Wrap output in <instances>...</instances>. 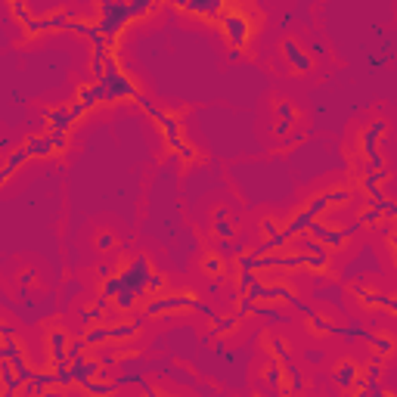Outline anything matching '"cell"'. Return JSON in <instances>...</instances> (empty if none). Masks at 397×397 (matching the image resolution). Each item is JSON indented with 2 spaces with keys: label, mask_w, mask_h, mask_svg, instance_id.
I'll return each mask as SVG.
<instances>
[{
  "label": "cell",
  "mask_w": 397,
  "mask_h": 397,
  "mask_svg": "<svg viewBox=\"0 0 397 397\" xmlns=\"http://www.w3.org/2000/svg\"><path fill=\"white\" fill-rule=\"evenodd\" d=\"M366 344L372 348V357L382 360V363H385L388 357L397 351V341L391 339V335H385V332H370V335H366Z\"/></svg>",
  "instance_id": "cell-16"
},
{
  "label": "cell",
  "mask_w": 397,
  "mask_h": 397,
  "mask_svg": "<svg viewBox=\"0 0 397 397\" xmlns=\"http://www.w3.org/2000/svg\"><path fill=\"white\" fill-rule=\"evenodd\" d=\"M181 10H186L190 16H202V19H221L227 13V4L221 0H199V4H181Z\"/></svg>",
  "instance_id": "cell-15"
},
{
  "label": "cell",
  "mask_w": 397,
  "mask_h": 397,
  "mask_svg": "<svg viewBox=\"0 0 397 397\" xmlns=\"http://www.w3.org/2000/svg\"><path fill=\"white\" fill-rule=\"evenodd\" d=\"M282 56H286L289 69L295 72V74H311V72H313V56H311V50H304L301 44L295 41V37H286V41H282Z\"/></svg>",
  "instance_id": "cell-9"
},
{
  "label": "cell",
  "mask_w": 397,
  "mask_h": 397,
  "mask_svg": "<svg viewBox=\"0 0 397 397\" xmlns=\"http://www.w3.org/2000/svg\"><path fill=\"white\" fill-rule=\"evenodd\" d=\"M214 335H233L239 329V317H211Z\"/></svg>",
  "instance_id": "cell-24"
},
{
  "label": "cell",
  "mask_w": 397,
  "mask_h": 397,
  "mask_svg": "<svg viewBox=\"0 0 397 397\" xmlns=\"http://www.w3.org/2000/svg\"><path fill=\"white\" fill-rule=\"evenodd\" d=\"M93 245H96L100 252H112V249H118V236L112 233V230H96Z\"/></svg>",
  "instance_id": "cell-25"
},
{
  "label": "cell",
  "mask_w": 397,
  "mask_h": 397,
  "mask_svg": "<svg viewBox=\"0 0 397 397\" xmlns=\"http://www.w3.org/2000/svg\"><path fill=\"white\" fill-rule=\"evenodd\" d=\"M65 146H69V134H34V137L22 140L16 149H10V155H6V164H4V174H0V181L10 183L13 177H16V171L22 168L25 162L32 159H50V155H59L65 152Z\"/></svg>",
  "instance_id": "cell-1"
},
{
  "label": "cell",
  "mask_w": 397,
  "mask_h": 397,
  "mask_svg": "<svg viewBox=\"0 0 397 397\" xmlns=\"http://www.w3.org/2000/svg\"><path fill=\"white\" fill-rule=\"evenodd\" d=\"M385 131H388V124L382 122V118H376V122L366 124L360 131V137H357L360 155L370 162L372 171H385V159H382V152H379V140H382V134H385Z\"/></svg>",
  "instance_id": "cell-8"
},
{
  "label": "cell",
  "mask_w": 397,
  "mask_h": 397,
  "mask_svg": "<svg viewBox=\"0 0 397 397\" xmlns=\"http://www.w3.org/2000/svg\"><path fill=\"white\" fill-rule=\"evenodd\" d=\"M19 282H22V286H32V282H34V273H32V271H22V273H19Z\"/></svg>",
  "instance_id": "cell-31"
},
{
  "label": "cell",
  "mask_w": 397,
  "mask_h": 397,
  "mask_svg": "<svg viewBox=\"0 0 397 397\" xmlns=\"http://www.w3.org/2000/svg\"><path fill=\"white\" fill-rule=\"evenodd\" d=\"M385 311H388V313H397V295H394V298L388 295V307H385Z\"/></svg>",
  "instance_id": "cell-32"
},
{
  "label": "cell",
  "mask_w": 397,
  "mask_h": 397,
  "mask_svg": "<svg viewBox=\"0 0 397 397\" xmlns=\"http://www.w3.org/2000/svg\"><path fill=\"white\" fill-rule=\"evenodd\" d=\"M74 103L91 112L96 106H103V103H109V93H106V87H103V81H91V84H81L78 91H74Z\"/></svg>",
  "instance_id": "cell-12"
},
{
  "label": "cell",
  "mask_w": 397,
  "mask_h": 397,
  "mask_svg": "<svg viewBox=\"0 0 397 397\" xmlns=\"http://www.w3.org/2000/svg\"><path fill=\"white\" fill-rule=\"evenodd\" d=\"M363 379H366V382H379V379H382V360H376V357H372V360L366 363V370H363Z\"/></svg>",
  "instance_id": "cell-29"
},
{
  "label": "cell",
  "mask_w": 397,
  "mask_h": 397,
  "mask_svg": "<svg viewBox=\"0 0 397 397\" xmlns=\"http://www.w3.org/2000/svg\"><path fill=\"white\" fill-rule=\"evenodd\" d=\"M174 311H199L205 317H214V311L208 304H202L193 292H177V295H155L143 304L146 317H164V313H174Z\"/></svg>",
  "instance_id": "cell-4"
},
{
  "label": "cell",
  "mask_w": 397,
  "mask_h": 397,
  "mask_svg": "<svg viewBox=\"0 0 397 397\" xmlns=\"http://www.w3.org/2000/svg\"><path fill=\"white\" fill-rule=\"evenodd\" d=\"M118 276L124 280V286L131 292H137L140 298H155L164 286V276L152 271V264H149V258H143V254H137V258H131L127 264H122V271H118Z\"/></svg>",
  "instance_id": "cell-3"
},
{
  "label": "cell",
  "mask_w": 397,
  "mask_h": 397,
  "mask_svg": "<svg viewBox=\"0 0 397 397\" xmlns=\"http://www.w3.org/2000/svg\"><path fill=\"white\" fill-rule=\"evenodd\" d=\"M329 252H313V254H307V267L304 271H311V273H329Z\"/></svg>",
  "instance_id": "cell-22"
},
{
  "label": "cell",
  "mask_w": 397,
  "mask_h": 397,
  "mask_svg": "<svg viewBox=\"0 0 397 397\" xmlns=\"http://www.w3.org/2000/svg\"><path fill=\"white\" fill-rule=\"evenodd\" d=\"M282 227H286V223H282V221H276V217H264V221H261V233H264V239L276 236Z\"/></svg>",
  "instance_id": "cell-28"
},
{
  "label": "cell",
  "mask_w": 397,
  "mask_h": 397,
  "mask_svg": "<svg viewBox=\"0 0 397 397\" xmlns=\"http://www.w3.org/2000/svg\"><path fill=\"white\" fill-rule=\"evenodd\" d=\"M109 397H112V394H109Z\"/></svg>",
  "instance_id": "cell-34"
},
{
  "label": "cell",
  "mask_w": 397,
  "mask_h": 397,
  "mask_svg": "<svg viewBox=\"0 0 397 397\" xmlns=\"http://www.w3.org/2000/svg\"><path fill=\"white\" fill-rule=\"evenodd\" d=\"M155 4L149 0H140V4H100L96 13H100V32L109 37V41H118V34L124 32L137 16L143 13H152Z\"/></svg>",
  "instance_id": "cell-2"
},
{
  "label": "cell",
  "mask_w": 397,
  "mask_h": 397,
  "mask_svg": "<svg viewBox=\"0 0 397 397\" xmlns=\"http://www.w3.org/2000/svg\"><path fill=\"white\" fill-rule=\"evenodd\" d=\"M382 214H388V217H391V221H397V202H391V199H388L385 205H382Z\"/></svg>",
  "instance_id": "cell-30"
},
{
  "label": "cell",
  "mask_w": 397,
  "mask_h": 397,
  "mask_svg": "<svg viewBox=\"0 0 397 397\" xmlns=\"http://www.w3.org/2000/svg\"><path fill=\"white\" fill-rule=\"evenodd\" d=\"M307 320H311V329L317 335H335V329H339V323H332L323 313H313V317H307Z\"/></svg>",
  "instance_id": "cell-23"
},
{
  "label": "cell",
  "mask_w": 397,
  "mask_h": 397,
  "mask_svg": "<svg viewBox=\"0 0 397 397\" xmlns=\"http://www.w3.org/2000/svg\"><path fill=\"white\" fill-rule=\"evenodd\" d=\"M69 344H72V339H69V332H65V329L53 326V329L47 332L50 366H53V370H63V366H69Z\"/></svg>",
  "instance_id": "cell-10"
},
{
  "label": "cell",
  "mask_w": 397,
  "mask_h": 397,
  "mask_svg": "<svg viewBox=\"0 0 397 397\" xmlns=\"http://www.w3.org/2000/svg\"><path fill=\"white\" fill-rule=\"evenodd\" d=\"M112 341H127V339H137L140 335V323H109Z\"/></svg>",
  "instance_id": "cell-18"
},
{
  "label": "cell",
  "mask_w": 397,
  "mask_h": 397,
  "mask_svg": "<svg viewBox=\"0 0 397 397\" xmlns=\"http://www.w3.org/2000/svg\"><path fill=\"white\" fill-rule=\"evenodd\" d=\"M273 109H276V115H280V122H276V127H273V137H289V134H295L298 109L292 106L289 100H276Z\"/></svg>",
  "instance_id": "cell-13"
},
{
  "label": "cell",
  "mask_w": 397,
  "mask_h": 397,
  "mask_svg": "<svg viewBox=\"0 0 397 397\" xmlns=\"http://www.w3.org/2000/svg\"><path fill=\"white\" fill-rule=\"evenodd\" d=\"M282 366H286V363H280L276 357H271V360L264 363V382H271L273 388H280L282 382H286V372H282Z\"/></svg>",
  "instance_id": "cell-19"
},
{
  "label": "cell",
  "mask_w": 397,
  "mask_h": 397,
  "mask_svg": "<svg viewBox=\"0 0 397 397\" xmlns=\"http://www.w3.org/2000/svg\"><path fill=\"white\" fill-rule=\"evenodd\" d=\"M211 223H214V233L221 236L223 242H230V239L236 236V223H233V217H230V211H227V208H214Z\"/></svg>",
  "instance_id": "cell-17"
},
{
  "label": "cell",
  "mask_w": 397,
  "mask_h": 397,
  "mask_svg": "<svg viewBox=\"0 0 397 397\" xmlns=\"http://www.w3.org/2000/svg\"><path fill=\"white\" fill-rule=\"evenodd\" d=\"M267 344H271V354L280 363H292V351H289V341L286 339H280V335H267Z\"/></svg>",
  "instance_id": "cell-20"
},
{
  "label": "cell",
  "mask_w": 397,
  "mask_h": 397,
  "mask_svg": "<svg viewBox=\"0 0 397 397\" xmlns=\"http://www.w3.org/2000/svg\"><path fill=\"white\" fill-rule=\"evenodd\" d=\"M214 25H221V34L227 37V44L233 50H242L245 44L252 41V19L245 10H239V6H227V13H223L221 19L214 22Z\"/></svg>",
  "instance_id": "cell-6"
},
{
  "label": "cell",
  "mask_w": 397,
  "mask_h": 397,
  "mask_svg": "<svg viewBox=\"0 0 397 397\" xmlns=\"http://www.w3.org/2000/svg\"><path fill=\"white\" fill-rule=\"evenodd\" d=\"M202 271H205L208 276H221L223 271H227V264H223V254L208 252L205 258H202Z\"/></svg>",
  "instance_id": "cell-21"
},
{
  "label": "cell",
  "mask_w": 397,
  "mask_h": 397,
  "mask_svg": "<svg viewBox=\"0 0 397 397\" xmlns=\"http://www.w3.org/2000/svg\"><path fill=\"white\" fill-rule=\"evenodd\" d=\"M162 127V137H164V143H168V149L177 155L183 164H193L199 159V152L193 149L190 143H186V137H183V127H181V115H171V112H164V115L155 122Z\"/></svg>",
  "instance_id": "cell-7"
},
{
  "label": "cell",
  "mask_w": 397,
  "mask_h": 397,
  "mask_svg": "<svg viewBox=\"0 0 397 397\" xmlns=\"http://www.w3.org/2000/svg\"><path fill=\"white\" fill-rule=\"evenodd\" d=\"M357 223H360V227H379V223H385L382 221V208H376V205L363 208V211L357 214Z\"/></svg>",
  "instance_id": "cell-26"
},
{
  "label": "cell",
  "mask_w": 397,
  "mask_h": 397,
  "mask_svg": "<svg viewBox=\"0 0 397 397\" xmlns=\"http://www.w3.org/2000/svg\"><path fill=\"white\" fill-rule=\"evenodd\" d=\"M391 249H394V261H397V245H391Z\"/></svg>",
  "instance_id": "cell-33"
},
{
  "label": "cell",
  "mask_w": 397,
  "mask_h": 397,
  "mask_svg": "<svg viewBox=\"0 0 397 397\" xmlns=\"http://www.w3.org/2000/svg\"><path fill=\"white\" fill-rule=\"evenodd\" d=\"M103 87H106V93H109V103H137L140 96V87L134 84V78L127 74L122 65H118V56H109V63H106V74H103Z\"/></svg>",
  "instance_id": "cell-5"
},
{
  "label": "cell",
  "mask_w": 397,
  "mask_h": 397,
  "mask_svg": "<svg viewBox=\"0 0 397 397\" xmlns=\"http://www.w3.org/2000/svg\"><path fill=\"white\" fill-rule=\"evenodd\" d=\"M44 124H47V131L53 134H69L74 124H78V118H74L72 106H53V109H44Z\"/></svg>",
  "instance_id": "cell-11"
},
{
  "label": "cell",
  "mask_w": 397,
  "mask_h": 397,
  "mask_svg": "<svg viewBox=\"0 0 397 397\" xmlns=\"http://www.w3.org/2000/svg\"><path fill=\"white\" fill-rule=\"evenodd\" d=\"M84 391L91 397H109L112 391H115V385H112V382H87Z\"/></svg>",
  "instance_id": "cell-27"
},
{
  "label": "cell",
  "mask_w": 397,
  "mask_h": 397,
  "mask_svg": "<svg viewBox=\"0 0 397 397\" xmlns=\"http://www.w3.org/2000/svg\"><path fill=\"white\" fill-rule=\"evenodd\" d=\"M335 382H339L341 391H354V388H360V382H363L360 366H357L354 360H339V366H335Z\"/></svg>",
  "instance_id": "cell-14"
}]
</instances>
